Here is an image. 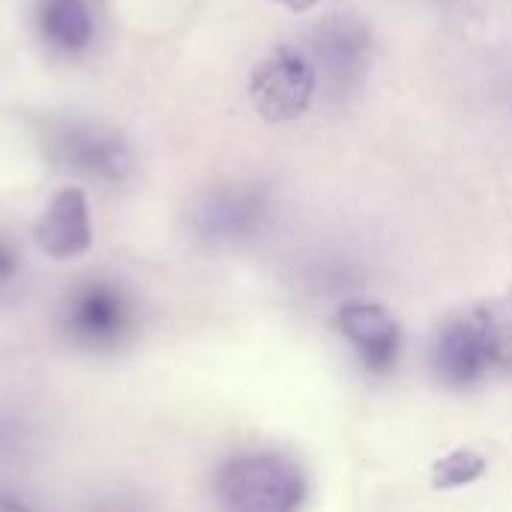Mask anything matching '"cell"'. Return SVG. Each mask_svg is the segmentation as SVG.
Here are the masks:
<instances>
[{"mask_svg": "<svg viewBox=\"0 0 512 512\" xmlns=\"http://www.w3.org/2000/svg\"><path fill=\"white\" fill-rule=\"evenodd\" d=\"M219 504L237 512H291L306 498L300 468L279 453H246L222 465Z\"/></svg>", "mask_w": 512, "mask_h": 512, "instance_id": "1", "label": "cell"}, {"mask_svg": "<svg viewBox=\"0 0 512 512\" xmlns=\"http://www.w3.org/2000/svg\"><path fill=\"white\" fill-rule=\"evenodd\" d=\"M315 66L291 45H279L249 75V99L267 123H291L312 105Z\"/></svg>", "mask_w": 512, "mask_h": 512, "instance_id": "2", "label": "cell"}, {"mask_svg": "<svg viewBox=\"0 0 512 512\" xmlns=\"http://www.w3.org/2000/svg\"><path fill=\"white\" fill-rule=\"evenodd\" d=\"M495 363H504V351L492 309L450 321L435 342V369L450 387L477 384Z\"/></svg>", "mask_w": 512, "mask_h": 512, "instance_id": "3", "label": "cell"}, {"mask_svg": "<svg viewBox=\"0 0 512 512\" xmlns=\"http://www.w3.org/2000/svg\"><path fill=\"white\" fill-rule=\"evenodd\" d=\"M63 330L75 345L87 351L114 348L132 330V306L114 285L84 282L66 300Z\"/></svg>", "mask_w": 512, "mask_h": 512, "instance_id": "4", "label": "cell"}, {"mask_svg": "<svg viewBox=\"0 0 512 512\" xmlns=\"http://www.w3.org/2000/svg\"><path fill=\"white\" fill-rule=\"evenodd\" d=\"M33 240L48 258L57 261L78 258L90 249L93 243L90 210L78 186H66L54 195L51 207L33 225Z\"/></svg>", "mask_w": 512, "mask_h": 512, "instance_id": "5", "label": "cell"}, {"mask_svg": "<svg viewBox=\"0 0 512 512\" xmlns=\"http://www.w3.org/2000/svg\"><path fill=\"white\" fill-rule=\"evenodd\" d=\"M339 330L369 372H390L399 360V324L378 303H348L339 309Z\"/></svg>", "mask_w": 512, "mask_h": 512, "instance_id": "6", "label": "cell"}, {"mask_svg": "<svg viewBox=\"0 0 512 512\" xmlns=\"http://www.w3.org/2000/svg\"><path fill=\"white\" fill-rule=\"evenodd\" d=\"M51 156L63 168H75L105 180H120L129 171V150L120 144V138L96 132L93 126L60 129L51 141Z\"/></svg>", "mask_w": 512, "mask_h": 512, "instance_id": "7", "label": "cell"}, {"mask_svg": "<svg viewBox=\"0 0 512 512\" xmlns=\"http://www.w3.org/2000/svg\"><path fill=\"white\" fill-rule=\"evenodd\" d=\"M36 27L48 48L60 54H81L93 42V9L90 0H39Z\"/></svg>", "mask_w": 512, "mask_h": 512, "instance_id": "8", "label": "cell"}, {"mask_svg": "<svg viewBox=\"0 0 512 512\" xmlns=\"http://www.w3.org/2000/svg\"><path fill=\"white\" fill-rule=\"evenodd\" d=\"M486 459L474 450H453L432 465V486L435 489H459L471 486L486 474Z\"/></svg>", "mask_w": 512, "mask_h": 512, "instance_id": "9", "label": "cell"}, {"mask_svg": "<svg viewBox=\"0 0 512 512\" xmlns=\"http://www.w3.org/2000/svg\"><path fill=\"white\" fill-rule=\"evenodd\" d=\"M15 273H18V255L12 249V243H6L0 237V291L15 279Z\"/></svg>", "mask_w": 512, "mask_h": 512, "instance_id": "10", "label": "cell"}, {"mask_svg": "<svg viewBox=\"0 0 512 512\" xmlns=\"http://www.w3.org/2000/svg\"><path fill=\"white\" fill-rule=\"evenodd\" d=\"M273 3H279V6H285V9H291V12H306V9L318 6L321 0H273Z\"/></svg>", "mask_w": 512, "mask_h": 512, "instance_id": "11", "label": "cell"}]
</instances>
